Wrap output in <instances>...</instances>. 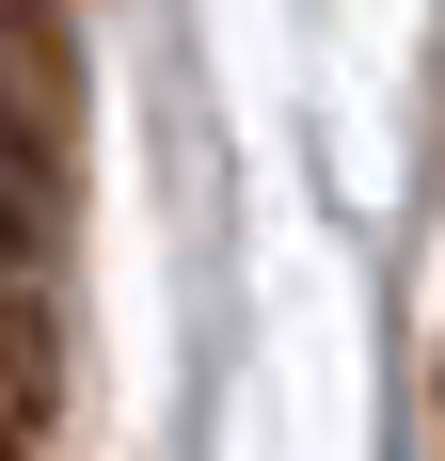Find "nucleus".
Returning a JSON list of instances; mask_svg holds the SVG:
<instances>
[{
    "mask_svg": "<svg viewBox=\"0 0 445 461\" xmlns=\"http://www.w3.org/2000/svg\"><path fill=\"white\" fill-rule=\"evenodd\" d=\"M413 461H445V286H430V334H413Z\"/></svg>",
    "mask_w": 445,
    "mask_h": 461,
    "instance_id": "f257e3e1",
    "label": "nucleus"
},
{
    "mask_svg": "<svg viewBox=\"0 0 445 461\" xmlns=\"http://www.w3.org/2000/svg\"><path fill=\"white\" fill-rule=\"evenodd\" d=\"M0 461H16V414H0Z\"/></svg>",
    "mask_w": 445,
    "mask_h": 461,
    "instance_id": "f03ea898",
    "label": "nucleus"
}]
</instances>
